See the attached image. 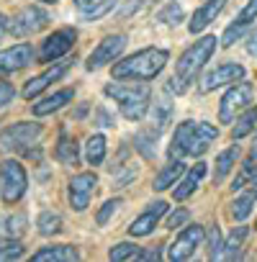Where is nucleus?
<instances>
[{
  "instance_id": "obj_17",
  "label": "nucleus",
  "mask_w": 257,
  "mask_h": 262,
  "mask_svg": "<svg viewBox=\"0 0 257 262\" xmlns=\"http://www.w3.org/2000/svg\"><path fill=\"white\" fill-rule=\"evenodd\" d=\"M224 3H226V0H206V3L193 13V21L188 24V31H190V34H201L206 26H211V24L216 21V16L221 13Z\"/></svg>"
},
{
  "instance_id": "obj_5",
  "label": "nucleus",
  "mask_w": 257,
  "mask_h": 262,
  "mask_svg": "<svg viewBox=\"0 0 257 262\" xmlns=\"http://www.w3.org/2000/svg\"><path fill=\"white\" fill-rule=\"evenodd\" d=\"M41 137L39 123H11L8 128L0 131V149L3 152H24L29 155L31 147H36V139Z\"/></svg>"
},
{
  "instance_id": "obj_41",
  "label": "nucleus",
  "mask_w": 257,
  "mask_h": 262,
  "mask_svg": "<svg viewBox=\"0 0 257 262\" xmlns=\"http://www.w3.org/2000/svg\"><path fill=\"white\" fill-rule=\"evenodd\" d=\"M103 3H108V0H75V6H77L82 13H90V11L100 8Z\"/></svg>"
},
{
  "instance_id": "obj_18",
  "label": "nucleus",
  "mask_w": 257,
  "mask_h": 262,
  "mask_svg": "<svg viewBox=\"0 0 257 262\" xmlns=\"http://www.w3.org/2000/svg\"><path fill=\"white\" fill-rule=\"evenodd\" d=\"M254 18H257V0H249V3L244 6V11L239 13V18H237V21H234V24H231V26L224 31L221 44H224V47H231V44H234V41H237V39L244 34V29H247Z\"/></svg>"
},
{
  "instance_id": "obj_1",
  "label": "nucleus",
  "mask_w": 257,
  "mask_h": 262,
  "mask_svg": "<svg viewBox=\"0 0 257 262\" xmlns=\"http://www.w3.org/2000/svg\"><path fill=\"white\" fill-rule=\"evenodd\" d=\"M219 137V128L211 126V123H196V121H185L175 128V137H173V147H170V155L175 157H201L211 144L213 139Z\"/></svg>"
},
{
  "instance_id": "obj_44",
  "label": "nucleus",
  "mask_w": 257,
  "mask_h": 262,
  "mask_svg": "<svg viewBox=\"0 0 257 262\" xmlns=\"http://www.w3.org/2000/svg\"><path fill=\"white\" fill-rule=\"evenodd\" d=\"M44 3H57V0H44Z\"/></svg>"
},
{
  "instance_id": "obj_45",
  "label": "nucleus",
  "mask_w": 257,
  "mask_h": 262,
  "mask_svg": "<svg viewBox=\"0 0 257 262\" xmlns=\"http://www.w3.org/2000/svg\"><path fill=\"white\" fill-rule=\"evenodd\" d=\"M0 18H3V16H0Z\"/></svg>"
},
{
  "instance_id": "obj_3",
  "label": "nucleus",
  "mask_w": 257,
  "mask_h": 262,
  "mask_svg": "<svg viewBox=\"0 0 257 262\" xmlns=\"http://www.w3.org/2000/svg\"><path fill=\"white\" fill-rule=\"evenodd\" d=\"M105 95H111L118 103L121 116L128 121H142L152 100V90L144 82H111L105 85Z\"/></svg>"
},
{
  "instance_id": "obj_42",
  "label": "nucleus",
  "mask_w": 257,
  "mask_h": 262,
  "mask_svg": "<svg viewBox=\"0 0 257 262\" xmlns=\"http://www.w3.org/2000/svg\"><path fill=\"white\" fill-rule=\"evenodd\" d=\"M6 34H8V18L3 16V18H0V41H3Z\"/></svg>"
},
{
  "instance_id": "obj_6",
  "label": "nucleus",
  "mask_w": 257,
  "mask_h": 262,
  "mask_svg": "<svg viewBox=\"0 0 257 262\" xmlns=\"http://www.w3.org/2000/svg\"><path fill=\"white\" fill-rule=\"evenodd\" d=\"M26 188H29L26 170L16 160H6L0 165V195H3L6 203H18L24 198Z\"/></svg>"
},
{
  "instance_id": "obj_19",
  "label": "nucleus",
  "mask_w": 257,
  "mask_h": 262,
  "mask_svg": "<svg viewBox=\"0 0 257 262\" xmlns=\"http://www.w3.org/2000/svg\"><path fill=\"white\" fill-rule=\"evenodd\" d=\"M72 98H75V90H72V88H65V90H59V93L44 98L41 103H36V105H34V113H36V116H49V113L59 111L62 105H67Z\"/></svg>"
},
{
  "instance_id": "obj_25",
  "label": "nucleus",
  "mask_w": 257,
  "mask_h": 262,
  "mask_svg": "<svg viewBox=\"0 0 257 262\" xmlns=\"http://www.w3.org/2000/svg\"><path fill=\"white\" fill-rule=\"evenodd\" d=\"M54 155H57V160H59L62 165H77V160H80L77 144H75V139H70L67 134L59 137V144H57Z\"/></svg>"
},
{
  "instance_id": "obj_24",
  "label": "nucleus",
  "mask_w": 257,
  "mask_h": 262,
  "mask_svg": "<svg viewBox=\"0 0 257 262\" xmlns=\"http://www.w3.org/2000/svg\"><path fill=\"white\" fill-rule=\"evenodd\" d=\"M237 157H239V147H237V144L219 155V160H216V172H213V183H221V180L231 172V167L237 165Z\"/></svg>"
},
{
  "instance_id": "obj_2",
  "label": "nucleus",
  "mask_w": 257,
  "mask_h": 262,
  "mask_svg": "<svg viewBox=\"0 0 257 262\" xmlns=\"http://www.w3.org/2000/svg\"><path fill=\"white\" fill-rule=\"evenodd\" d=\"M213 49H216V36H206V39L196 41V44L178 59L175 75L170 77V90H173L175 95H180V93L188 90V85H190V82L196 80V75L203 70V64L208 62V57L213 54Z\"/></svg>"
},
{
  "instance_id": "obj_11",
  "label": "nucleus",
  "mask_w": 257,
  "mask_h": 262,
  "mask_svg": "<svg viewBox=\"0 0 257 262\" xmlns=\"http://www.w3.org/2000/svg\"><path fill=\"white\" fill-rule=\"evenodd\" d=\"M95 185H98V178L93 172H80L70 180V203L75 211H85L93 193H95Z\"/></svg>"
},
{
  "instance_id": "obj_28",
  "label": "nucleus",
  "mask_w": 257,
  "mask_h": 262,
  "mask_svg": "<svg viewBox=\"0 0 257 262\" xmlns=\"http://www.w3.org/2000/svg\"><path fill=\"white\" fill-rule=\"evenodd\" d=\"M36 226H39V234H44V236L59 234V231H62V216L54 213V211H44V213L39 216Z\"/></svg>"
},
{
  "instance_id": "obj_15",
  "label": "nucleus",
  "mask_w": 257,
  "mask_h": 262,
  "mask_svg": "<svg viewBox=\"0 0 257 262\" xmlns=\"http://www.w3.org/2000/svg\"><path fill=\"white\" fill-rule=\"evenodd\" d=\"M70 67H72V62H70V59H65V62H54V64L47 70V72H41L39 77L29 80V85L24 88V98H36L41 90H47L52 82H57V80H59V77H62V75H65Z\"/></svg>"
},
{
  "instance_id": "obj_12",
  "label": "nucleus",
  "mask_w": 257,
  "mask_h": 262,
  "mask_svg": "<svg viewBox=\"0 0 257 262\" xmlns=\"http://www.w3.org/2000/svg\"><path fill=\"white\" fill-rule=\"evenodd\" d=\"M75 39H77L75 29H59V31H54V34L44 41V47H41V59H44V62H54V59L65 57V54L75 47Z\"/></svg>"
},
{
  "instance_id": "obj_35",
  "label": "nucleus",
  "mask_w": 257,
  "mask_h": 262,
  "mask_svg": "<svg viewBox=\"0 0 257 262\" xmlns=\"http://www.w3.org/2000/svg\"><path fill=\"white\" fill-rule=\"evenodd\" d=\"M155 123H157V131H162L170 123V103L167 100L155 103Z\"/></svg>"
},
{
  "instance_id": "obj_8",
  "label": "nucleus",
  "mask_w": 257,
  "mask_h": 262,
  "mask_svg": "<svg viewBox=\"0 0 257 262\" xmlns=\"http://www.w3.org/2000/svg\"><path fill=\"white\" fill-rule=\"evenodd\" d=\"M252 85L249 82H237L224 98H221V108H219V121L221 123H231L237 111L247 108L252 103Z\"/></svg>"
},
{
  "instance_id": "obj_21",
  "label": "nucleus",
  "mask_w": 257,
  "mask_h": 262,
  "mask_svg": "<svg viewBox=\"0 0 257 262\" xmlns=\"http://www.w3.org/2000/svg\"><path fill=\"white\" fill-rule=\"evenodd\" d=\"M244 185H257V147H252L249 157L244 160L239 175H237L234 183H231V190H242Z\"/></svg>"
},
{
  "instance_id": "obj_43",
  "label": "nucleus",
  "mask_w": 257,
  "mask_h": 262,
  "mask_svg": "<svg viewBox=\"0 0 257 262\" xmlns=\"http://www.w3.org/2000/svg\"><path fill=\"white\" fill-rule=\"evenodd\" d=\"M247 49H249V54H257V34L249 36V47Z\"/></svg>"
},
{
  "instance_id": "obj_33",
  "label": "nucleus",
  "mask_w": 257,
  "mask_h": 262,
  "mask_svg": "<svg viewBox=\"0 0 257 262\" xmlns=\"http://www.w3.org/2000/svg\"><path fill=\"white\" fill-rule=\"evenodd\" d=\"M162 24H167V26H178L180 21H183V8L178 6V3H167L162 11H160V16H157Z\"/></svg>"
},
{
  "instance_id": "obj_20",
  "label": "nucleus",
  "mask_w": 257,
  "mask_h": 262,
  "mask_svg": "<svg viewBox=\"0 0 257 262\" xmlns=\"http://www.w3.org/2000/svg\"><path fill=\"white\" fill-rule=\"evenodd\" d=\"M80 254H77V249L75 247H70V244H54V247H44V249H39L36 254H34V259L36 262H44V259H54V262H75Z\"/></svg>"
},
{
  "instance_id": "obj_32",
  "label": "nucleus",
  "mask_w": 257,
  "mask_h": 262,
  "mask_svg": "<svg viewBox=\"0 0 257 262\" xmlns=\"http://www.w3.org/2000/svg\"><path fill=\"white\" fill-rule=\"evenodd\" d=\"M137 252H139V247L137 244H128V242H121V244H116V247H111V252H108V257L111 259H137Z\"/></svg>"
},
{
  "instance_id": "obj_13",
  "label": "nucleus",
  "mask_w": 257,
  "mask_h": 262,
  "mask_svg": "<svg viewBox=\"0 0 257 262\" xmlns=\"http://www.w3.org/2000/svg\"><path fill=\"white\" fill-rule=\"evenodd\" d=\"M242 77H244V67H242V64H234V62L219 64L216 70H211V72L201 80V93H211V90H216V88H221V85H229V82H237V80H242Z\"/></svg>"
},
{
  "instance_id": "obj_16",
  "label": "nucleus",
  "mask_w": 257,
  "mask_h": 262,
  "mask_svg": "<svg viewBox=\"0 0 257 262\" xmlns=\"http://www.w3.org/2000/svg\"><path fill=\"white\" fill-rule=\"evenodd\" d=\"M165 211H167V203H165V201H155L139 219L132 221V226H128V234H132V236H147V234H152L155 224L160 221V216H162Z\"/></svg>"
},
{
  "instance_id": "obj_27",
  "label": "nucleus",
  "mask_w": 257,
  "mask_h": 262,
  "mask_svg": "<svg viewBox=\"0 0 257 262\" xmlns=\"http://www.w3.org/2000/svg\"><path fill=\"white\" fill-rule=\"evenodd\" d=\"M257 203V190H249V193H244L242 198H237L234 203H231V216L237 219V221H244L249 213H252V206Z\"/></svg>"
},
{
  "instance_id": "obj_39",
  "label": "nucleus",
  "mask_w": 257,
  "mask_h": 262,
  "mask_svg": "<svg viewBox=\"0 0 257 262\" xmlns=\"http://www.w3.org/2000/svg\"><path fill=\"white\" fill-rule=\"evenodd\" d=\"M188 219H190V213H188L185 208H180V211H175V213L167 219V224H165V226H167V229H175V226H183Z\"/></svg>"
},
{
  "instance_id": "obj_9",
  "label": "nucleus",
  "mask_w": 257,
  "mask_h": 262,
  "mask_svg": "<svg viewBox=\"0 0 257 262\" xmlns=\"http://www.w3.org/2000/svg\"><path fill=\"white\" fill-rule=\"evenodd\" d=\"M123 47H126V36H121V34H116V36H105L93 52H90V57H88V62H85V67L93 72V70H100V67H105L108 62H113L121 52H123Z\"/></svg>"
},
{
  "instance_id": "obj_26",
  "label": "nucleus",
  "mask_w": 257,
  "mask_h": 262,
  "mask_svg": "<svg viewBox=\"0 0 257 262\" xmlns=\"http://www.w3.org/2000/svg\"><path fill=\"white\" fill-rule=\"evenodd\" d=\"M85 160L90 165H100L105 160V137L103 134H93L85 144Z\"/></svg>"
},
{
  "instance_id": "obj_38",
  "label": "nucleus",
  "mask_w": 257,
  "mask_h": 262,
  "mask_svg": "<svg viewBox=\"0 0 257 262\" xmlns=\"http://www.w3.org/2000/svg\"><path fill=\"white\" fill-rule=\"evenodd\" d=\"M118 206H121V201H118V198H113V201H105V203H103V208L98 211V219H95V221H98V226L108 224V219L116 213V208H118Z\"/></svg>"
},
{
  "instance_id": "obj_29",
  "label": "nucleus",
  "mask_w": 257,
  "mask_h": 262,
  "mask_svg": "<svg viewBox=\"0 0 257 262\" xmlns=\"http://www.w3.org/2000/svg\"><path fill=\"white\" fill-rule=\"evenodd\" d=\"M244 236H247V226H237V229L231 231L229 242L224 244V252H221V257H226V259H234V257L239 254V247H242Z\"/></svg>"
},
{
  "instance_id": "obj_22",
  "label": "nucleus",
  "mask_w": 257,
  "mask_h": 262,
  "mask_svg": "<svg viewBox=\"0 0 257 262\" xmlns=\"http://www.w3.org/2000/svg\"><path fill=\"white\" fill-rule=\"evenodd\" d=\"M203 175H206V165H203V162H198V165H196V167H193V170H190L183 180H180V185L173 190L175 201H185V198H188V195L198 188V183H201V178H203Z\"/></svg>"
},
{
  "instance_id": "obj_14",
  "label": "nucleus",
  "mask_w": 257,
  "mask_h": 262,
  "mask_svg": "<svg viewBox=\"0 0 257 262\" xmlns=\"http://www.w3.org/2000/svg\"><path fill=\"white\" fill-rule=\"evenodd\" d=\"M34 59V47L31 44H16L6 52H0V75H11L24 67H29Z\"/></svg>"
},
{
  "instance_id": "obj_10",
  "label": "nucleus",
  "mask_w": 257,
  "mask_h": 262,
  "mask_svg": "<svg viewBox=\"0 0 257 262\" xmlns=\"http://www.w3.org/2000/svg\"><path fill=\"white\" fill-rule=\"evenodd\" d=\"M203 236H206V231L198 224H193L185 231H180L178 239L170 244V259H178V262L180 259H190L196 254V249L203 244Z\"/></svg>"
},
{
  "instance_id": "obj_37",
  "label": "nucleus",
  "mask_w": 257,
  "mask_h": 262,
  "mask_svg": "<svg viewBox=\"0 0 257 262\" xmlns=\"http://www.w3.org/2000/svg\"><path fill=\"white\" fill-rule=\"evenodd\" d=\"M18 257H24V247H21L18 242H8V244L0 247V262H6V259H18Z\"/></svg>"
},
{
  "instance_id": "obj_7",
  "label": "nucleus",
  "mask_w": 257,
  "mask_h": 262,
  "mask_svg": "<svg viewBox=\"0 0 257 262\" xmlns=\"http://www.w3.org/2000/svg\"><path fill=\"white\" fill-rule=\"evenodd\" d=\"M47 24H49L47 11H41L36 6H26L24 11H18L16 16L8 18V34H13V36H31V34H39L41 29H47Z\"/></svg>"
},
{
  "instance_id": "obj_31",
  "label": "nucleus",
  "mask_w": 257,
  "mask_h": 262,
  "mask_svg": "<svg viewBox=\"0 0 257 262\" xmlns=\"http://www.w3.org/2000/svg\"><path fill=\"white\" fill-rule=\"evenodd\" d=\"M155 139H157V131H142V134H137V139H134V147L149 160V157H155Z\"/></svg>"
},
{
  "instance_id": "obj_34",
  "label": "nucleus",
  "mask_w": 257,
  "mask_h": 262,
  "mask_svg": "<svg viewBox=\"0 0 257 262\" xmlns=\"http://www.w3.org/2000/svg\"><path fill=\"white\" fill-rule=\"evenodd\" d=\"M3 231H6L8 236H21V234L26 231V216H24V213H16V216L6 219Z\"/></svg>"
},
{
  "instance_id": "obj_30",
  "label": "nucleus",
  "mask_w": 257,
  "mask_h": 262,
  "mask_svg": "<svg viewBox=\"0 0 257 262\" xmlns=\"http://www.w3.org/2000/svg\"><path fill=\"white\" fill-rule=\"evenodd\" d=\"M254 123H257V108H249L239 121H237V126L231 128V137L234 139H242V137H247L249 131L254 128Z\"/></svg>"
},
{
  "instance_id": "obj_40",
  "label": "nucleus",
  "mask_w": 257,
  "mask_h": 262,
  "mask_svg": "<svg viewBox=\"0 0 257 262\" xmlns=\"http://www.w3.org/2000/svg\"><path fill=\"white\" fill-rule=\"evenodd\" d=\"M13 85L11 82H3V80H0V108H3V105H8L11 100H13Z\"/></svg>"
},
{
  "instance_id": "obj_36",
  "label": "nucleus",
  "mask_w": 257,
  "mask_h": 262,
  "mask_svg": "<svg viewBox=\"0 0 257 262\" xmlns=\"http://www.w3.org/2000/svg\"><path fill=\"white\" fill-rule=\"evenodd\" d=\"M221 252H224V244H221V231H219V226H216V229L208 234V259H219Z\"/></svg>"
},
{
  "instance_id": "obj_4",
  "label": "nucleus",
  "mask_w": 257,
  "mask_h": 262,
  "mask_svg": "<svg viewBox=\"0 0 257 262\" xmlns=\"http://www.w3.org/2000/svg\"><path fill=\"white\" fill-rule=\"evenodd\" d=\"M167 64V52L165 49H142L123 62L113 64V77L116 80H152L162 72Z\"/></svg>"
},
{
  "instance_id": "obj_23",
  "label": "nucleus",
  "mask_w": 257,
  "mask_h": 262,
  "mask_svg": "<svg viewBox=\"0 0 257 262\" xmlns=\"http://www.w3.org/2000/svg\"><path fill=\"white\" fill-rule=\"evenodd\" d=\"M183 172H185V165H183L180 160H173V162L155 178V185H152V188H155V190H167L170 185L178 183V178H180Z\"/></svg>"
}]
</instances>
